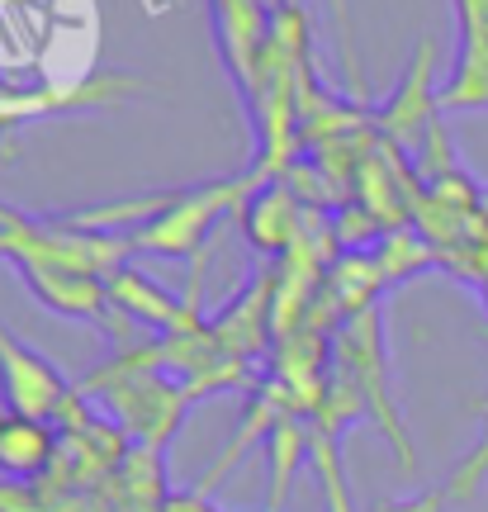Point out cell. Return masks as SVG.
Returning a JSON list of instances; mask_svg holds the SVG:
<instances>
[{
    "label": "cell",
    "instance_id": "3",
    "mask_svg": "<svg viewBox=\"0 0 488 512\" xmlns=\"http://www.w3.org/2000/svg\"><path fill=\"white\" fill-rule=\"evenodd\" d=\"M72 394H76V384H67V375L48 356H38L10 328H0V399H5L10 413L57 422V413L67 408Z\"/></svg>",
    "mask_w": 488,
    "mask_h": 512
},
{
    "label": "cell",
    "instance_id": "11",
    "mask_svg": "<svg viewBox=\"0 0 488 512\" xmlns=\"http://www.w3.org/2000/svg\"><path fill=\"white\" fill-rule=\"evenodd\" d=\"M455 503L451 484H436V489H422V494H408V498H380L370 512H446Z\"/></svg>",
    "mask_w": 488,
    "mask_h": 512
},
{
    "label": "cell",
    "instance_id": "10",
    "mask_svg": "<svg viewBox=\"0 0 488 512\" xmlns=\"http://www.w3.org/2000/svg\"><path fill=\"white\" fill-rule=\"evenodd\" d=\"M313 432H318V427H313ZM313 470H318V484H323L327 512H356L351 484H346V470H342V451H337V437L318 432V441H313Z\"/></svg>",
    "mask_w": 488,
    "mask_h": 512
},
{
    "label": "cell",
    "instance_id": "4",
    "mask_svg": "<svg viewBox=\"0 0 488 512\" xmlns=\"http://www.w3.org/2000/svg\"><path fill=\"white\" fill-rule=\"evenodd\" d=\"M432 62H436V43L422 38L413 62H408V76L398 81V91L389 95V105H384V128H389L408 152H417V147H446L441 128H436V110H441V105L432 100Z\"/></svg>",
    "mask_w": 488,
    "mask_h": 512
},
{
    "label": "cell",
    "instance_id": "7",
    "mask_svg": "<svg viewBox=\"0 0 488 512\" xmlns=\"http://www.w3.org/2000/svg\"><path fill=\"white\" fill-rule=\"evenodd\" d=\"M105 290H109V304H114V309H124L128 318H138V323H147V328H157V337L204 328L190 299H176V294H166L162 285H152L147 275L128 271V266H119V271L109 275Z\"/></svg>",
    "mask_w": 488,
    "mask_h": 512
},
{
    "label": "cell",
    "instance_id": "6",
    "mask_svg": "<svg viewBox=\"0 0 488 512\" xmlns=\"http://www.w3.org/2000/svg\"><path fill=\"white\" fill-rule=\"evenodd\" d=\"M242 228H247V238L252 247L271 256H285L294 242L304 238V209H299V195L290 190V181H271L252 185V195L242 200Z\"/></svg>",
    "mask_w": 488,
    "mask_h": 512
},
{
    "label": "cell",
    "instance_id": "8",
    "mask_svg": "<svg viewBox=\"0 0 488 512\" xmlns=\"http://www.w3.org/2000/svg\"><path fill=\"white\" fill-rule=\"evenodd\" d=\"M53 460H57L53 422L19 418V413H5V418H0V479L29 484V479L48 475Z\"/></svg>",
    "mask_w": 488,
    "mask_h": 512
},
{
    "label": "cell",
    "instance_id": "12",
    "mask_svg": "<svg viewBox=\"0 0 488 512\" xmlns=\"http://www.w3.org/2000/svg\"><path fill=\"white\" fill-rule=\"evenodd\" d=\"M484 479H488V432H484V441H479V446L470 451V460H465V465L455 470L451 494H455V498H470L474 489L484 484Z\"/></svg>",
    "mask_w": 488,
    "mask_h": 512
},
{
    "label": "cell",
    "instance_id": "1",
    "mask_svg": "<svg viewBox=\"0 0 488 512\" xmlns=\"http://www.w3.org/2000/svg\"><path fill=\"white\" fill-rule=\"evenodd\" d=\"M76 394H100L114 427L133 446H152V451H166V441L185 422V408L195 403V389L157 370H95L76 384Z\"/></svg>",
    "mask_w": 488,
    "mask_h": 512
},
{
    "label": "cell",
    "instance_id": "2",
    "mask_svg": "<svg viewBox=\"0 0 488 512\" xmlns=\"http://www.w3.org/2000/svg\"><path fill=\"white\" fill-rule=\"evenodd\" d=\"M332 351H337V370H346L356 389L365 394L370 413L380 418V427L394 437L398 446V465L403 475H413V441L403 432V422L394 413V399H389V356H384V337H380V304L375 309L356 313V318H342V328L332 337Z\"/></svg>",
    "mask_w": 488,
    "mask_h": 512
},
{
    "label": "cell",
    "instance_id": "9",
    "mask_svg": "<svg viewBox=\"0 0 488 512\" xmlns=\"http://www.w3.org/2000/svg\"><path fill=\"white\" fill-rule=\"evenodd\" d=\"M313 441H318V432H313V422L304 413H285V418L275 422V432L266 437V508L261 512L285 508L299 465L313 456Z\"/></svg>",
    "mask_w": 488,
    "mask_h": 512
},
{
    "label": "cell",
    "instance_id": "5",
    "mask_svg": "<svg viewBox=\"0 0 488 512\" xmlns=\"http://www.w3.org/2000/svg\"><path fill=\"white\" fill-rule=\"evenodd\" d=\"M455 19H460V53L436 105L488 110V0H455Z\"/></svg>",
    "mask_w": 488,
    "mask_h": 512
},
{
    "label": "cell",
    "instance_id": "13",
    "mask_svg": "<svg viewBox=\"0 0 488 512\" xmlns=\"http://www.w3.org/2000/svg\"><path fill=\"white\" fill-rule=\"evenodd\" d=\"M166 512H223L209 503V494H199V489H185V494H171L166 498Z\"/></svg>",
    "mask_w": 488,
    "mask_h": 512
}]
</instances>
